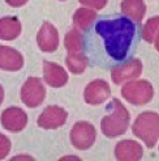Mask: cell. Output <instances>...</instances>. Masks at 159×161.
I'll use <instances>...</instances> for the list:
<instances>
[{
	"instance_id": "cell-1",
	"label": "cell",
	"mask_w": 159,
	"mask_h": 161,
	"mask_svg": "<svg viewBox=\"0 0 159 161\" xmlns=\"http://www.w3.org/2000/svg\"><path fill=\"white\" fill-rule=\"evenodd\" d=\"M95 30L105 41L107 54L115 60H123L131 49L136 26L129 19L117 17L99 21L95 25Z\"/></svg>"
},
{
	"instance_id": "cell-2",
	"label": "cell",
	"mask_w": 159,
	"mask_h": 161,
	"mask_svg": "<svg viewBox=\"0 0 159 161\" xmlns=\"http://www.w3.org/2000/svg\"><path fill=\"white\" fill-rule=\"evenodd\" d=\"M111 113L108 115H105L100 122V130L107 138H116L125 134L128 130L131 115L129 111L117 98H114L108 105Z\"/></svg>"
},
{
	"instance_id": "cell-3",
	"label": "cell",
	"mask_w": 159,
	"mask_h": 161,
	"mask_svg": "<svg viewBox=\"0 0 159 161\" xmlns=\"http://www.w3.org/2000/svg\"><path fill=\"white\" fill-rule=\"evenodd\" d=\"M133 135L153 148L159 139V114L155 111H144L136 118L132 126Z\"/></svg>"
},
{
	"instance_id": "cell-4",
	"label": "cell",
	"mask_w": 159,
	"mask_h": 161,
	"mask_svg": "<svg viewBox=\"0 0 159 161\" xmlns=\"http://www.w3.org/2000/svg\"><path fill=\"white\" fill-rule=\"evenodd\" d=\"M121 96L132 105H145L154 97V88L147 80H131L121 88Z\"/></svg>"
},
{
	"instance_id": "cell-5",
	"label": "cell",
	"mask_w": 159,
	"mask_h": 161,
	"mask_svg": "<svg viewBox=\"0 0 159 161\" xmlns=\"http://www.w3.org/2000/svg\"><path fill=\"white\" fill-rule=\"evenodd\" d=\"M95 138H97L95 127L85 120L76 122L70 130V143L73 144L74 148L80 151L89 149L94 144Z\"/></svg>"
},
{
	"instance_id": "cell-6",
	"label": "cell",
	"mask_w": 159,
	"mask_h": 161,
	"mask_svg": "<svg viewBox=\"0 0 159 161\" xmlns=\"http://www.w3.org/2000/svg\"><path fill=\"white\" fill-rule=\"evenodd\" d=\"M46 88L41 79L31 76L29 77L21 88V101L28 108H37L44 101Z\"/></svg>"
},
{
	"instance_id": "cell-7",
	"label": "cell",
	"mask_w": 159,
	"mask_h": 161,
	"mask_svg": "<svg viewBox=\"0 0 159 161\" xmlns=\"http://www.w3.org/2000/svg\"><path fill=\"white\" fill-rule=\"evenodd\" d=\"M142 62L133 58L120 66H116L111 71V79L115 84H121L131 80H136L142 74Z\"/></svg>"
},
{
	"instance_id": "cell-8",
	"label": "cell",
	"mask_w": 159,
	"mask_h": 161,
	"mask_svg": "<svg viewBox=\"0 0 159 161\" xmlns=\"http://www.w3.org/2000/svg\"><path fill=\"white\" fill-rule=\"evenodd\" d=\"M67 118L68 113L65 111V109L56 105H50L38 117L37 123L44 130H55V128H59L64 125L67 122Z\"/></svg>"
},
{
	"instance_id": "cell-9",
	"label": "cell",
	"mask_w": 159,
	"mask_h": 161,
	"mask_svg": "<svg viewBox=\"0 0 159 161\" xmlns=\"http://www.w3.org/2000/svg\"><path fill=\"white\" fill-rule=\"evenodd\" d=\"M111 96V88L105 80H94L89 83L85 88L84 98L89 105H100Z\"/></svg>"
},
{
	"instance_id": "cell-10",
	"label": "cell",
	"mask_w": 159,
	"mask_h": 161,
	"mask_svg": "<svg viewBox=\"0 0 159 161\" xmlns=\"http://www.w3.org/2000/svg\"><path fill=\"white\" fill-rule=\"evenodd\" d=\"M28 125V115L17 106L8 108L2 113V126L7 131L20 132Z\"/></svg>"
},
{
	"instance_id": "cell-11",
	"label": "cell",
	"mask_w": 159,
	"mask_h": 161,
	"mask_svg": "<svg viewBox=\"0 0 159 161\" xmlns=\"http://www.w3.org/2000/svg\"><path fill=\"white\" fill-rule=\"evenodd\" d=\"M37 43L44 53H54L59 47V33L51 22L46 21L41 26L37 36Z\"/></svg>"
},
{
	"instance_id": "cell-12",
	"label": "cell",
	"mask_w": 159,
	"mask_h": 161,
	"mask_svg": "<svg viewBox=\"0 0 159 161\" xmlns=\"http://www.w3.org/2000/svg\"><path fill=\"white\" fill-rule=\"evenodd\" d=\"M144 156V149L134 140H121L115 147V157L119 161H138Z\"/></svg>"
},
{
	"instance_id": "cell-13",
	"label": "cell",
	"mask_w": 159,
	"mask_h": 161,
	"mask_svg": "<svg viewBox=\"0 0 159 161\" xmlns=\"http://www.w3.org/2000/svg\"><path fill=\"white\" fill-rule=\"evenodd\" d=\"M43 79L52 88H61L68 81V74L61 66L52 62H43Z\"/></svg>"
},
{
	"instance_id": "cell-14",
	"label": "cell",
	"mask_w": 159,
	"mask_h": 161,
	"mask_svg": "<svg viewBox=\"0 0 159 161\" xmlns=\"http://www.w3.org/2000/svg\"><path fill=\"white\" fill-rule=\"evenodd\" d=\"M23 66V56L17 50L8 46H0V68L3 71H18Z\"/></svg>"
},
{
	"instance_id": "cell-15",
	"label": "cell",
	"mask_w": 159,
	"mask_h": 161,
	"mask_svg": "<svg viewBox=\"0 0 159 161\" xmlns=\"http://www.w3.org/2000/svg\"><path fill=\"white\" fill-rule=\"evenodd\" d=\"M121 12L136 22H141L146 13V4L144 0H123L120 4Z\"/></svg>"
},
{
	"instance_id": "cell-16",
	"label": "cell",
	"mask_w": 159,
	"mask_h": 161,
	"mask_svg": "<svg viewBox=\"0 0 159 161\" xmlns=\"http://www.w3.org/2000/svg\"><path fill=\"white\" fill-rule=\"evenodd\" d=\"M21 22L17 17H3L0 20V38L3 41H13L21 34Z\"/></svg>"
},
{
	"instance_id": "cell-17",
	"label": "cell",
	"mask_w": 159,
	"mask_h": 161,
	"mask_svg": "<svg viewBox=\"0 0 159 161\" xmlns=\"http://www.w3.org/2000/svg\"><path fill=\"white\" fill-rule=\"evenodd\" d=\"M97 19V12L91 8H78L73 14V25L78 30H87Z\"/></svg>"
},
{
	"instance_id": "cell-18",
	"label": "cell",
	"mask_w": 159,
	"mask_h": 161,
	"mask_svg": "<svg viewBox=\"0 0 159 161\" xmlns=\"http://www.w3.org/2000/svg\"><path fill=\"white\" fill-rule=\"evenodd\" d=\"M68 69L74 75H80L87 67V58L82 53H68L65 59Z\"/></svg>"
},
{
	"instance_id": "cell-19",
	"label": "cell",
	"mask_w": 159,
	"mask_h": 161,
	"mask_svg": "<svg viewBox=\"0 0 159 161\" xmlns=\"http://www.w3.org/2000/svg\"><path fill=\"white\" fill-rule=\"evenodd\" d=\"M64 46L68 53H82L84 50V37L78 29H72L65 34Z\"/></svg>"
},
{
	"instance_id": "cell-20",
	"label": "cell",
	"mask_w": 159,
	"mask_h": 161,
	"mask_svg": "<svg viewBox=\"0 0 159 161\" xmlns=\"http://www.w3.org/2000/svg\"><path fill=\"white\" fill-rule=\"evenodd\" d=\"M158 31H159V16H155V17L149 19L144 28H142V38L147 43H153Z\"/></svg>"
},
{
	"instance_id": "cell-21",
	"label": "cell",
	"mask_w": 159,
	"mask_h": 161,
	"mask_svg": "<svg viewBox=\"0 0 159 161\" xmlns=\"http://www.w3.org/2000/svg\"><path fill=\"white\" fill-rule=\"evenodd\" d=\"M11 151V140L4 134L0 135V160H4Z\"/></svg>"
},
{
	"instance_id": "cell-22",
	"label": "cell",
	"mask_w": 159,
	"mask_h": 161,
	"mask_svg": "<svg viewBox=\"0 0 159 161\" xmlns=\"http://www.w3.org/2000/svg\"><path fill=\"white\" fill-rule=\"evenodd\" d=\"M80 4L91 9H103L107 4V0H78Z\"/></svg>"
},
{
	"instance_id": "cell-23",
	"label": "cell",
	"mask_w": 159,
	"mask_h": 161,
	"mask_svg": "<svg viewBox=\"0 0 159 161\" xmlns=\"http://www.w3.org/2000/svg\"><path fill=\"white\" fill-rule=\"evenodd\" d=\"M7 4H9L11 7H14V8H17V7H22V5H25L29 0H5Z\"/></svg>"
},
{
	"instance_id": "cell-24",
	"label": "cell",
	"mask_w": 159,
	"mask_h": 161,
	"mask_svg": "<svg viewBox=\"0 0 159 161\" xmlns=\"http://www.w3.org/2000/svg\"><path fill=\"white\" fill-rule=\"evenodd\" d=\"M12 160L16 161V160H34V158L31 156H14V157H12Z\"/></svg>"
},
{
	"instance_id": "cell-25",
	"label": "cell",
	"mask_w": 159,
	"mask_h": 161,
	"mask_svg": "<svg viewBox=\"0 0 159 161\" xmlns=\"http://www.w3.org/2000/svg\"><path fill=\"white\" fill-rule=\"evenodd\" d=\"M154 46H155V49L159 51V31H158V34L155 36V39H154Z\"/></svg>"
},
{
	"instance_id": "cell-26",
	"label": "cell",
	"mask_w": 159,
	"mask_h": 161,
	"mask_svg": "<svg viewBox=\"0 0 159 161\" xmlns=\"http://www.w3.org/2000/svg\"><path fill=\"white\" fill-rule=\"evenodd\" d=\"M61 160H80V157H77V156H64V157H61Z\"/></svg>"
},
{
	"instance_id": "cell-27",
	"label": "cell",
	"mask_w": 159,
	"mask_h": 161,
	"mask_svg": "<svg viewBox=\"0 0 159 161\" xmlns=\"http://www.w3.org/2000/svg\"><path fill=\"white\" fill-rule=\"evenodd\" d=\"M61 2H63V0H61Z\"/></svg>"
}]
</instances>
